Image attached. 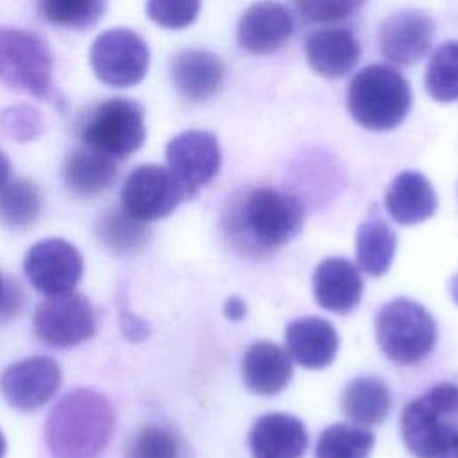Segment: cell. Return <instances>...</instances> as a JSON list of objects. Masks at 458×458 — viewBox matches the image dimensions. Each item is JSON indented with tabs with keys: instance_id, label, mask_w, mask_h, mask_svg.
<instances>
[{
	"instance_id": "cell-37",
	"label": "cell",
	"mask_w": 458,
	"mask_h": 458,
	"mask_svg": "<svg viewBox=\"0 0 458 458\" xmlns=\"http://www.w3.org/2000/svg\"><path fill=\"white\" fill-rule=\"evenodd\" d=\"M247 311V304L240 297H229L224 304V315L231 320H240Z\"/></svg>"
},
{
	"instance_id": "cell-27",
	"label": "cell",
	"mask_w": 458,
	"mask_h": 458,
	"mask_svg": "<svg viewBox=\"0 0 458 458\" xmlns=\"http://www.w3.org/2000/svg\"><path fill=\"white\" fill-rule=\"evenodd\" d=\"M41 211V191L30 179H13L0 188V224L9 229H25Z\"/></svg>"
},
{
	"instance_id": "cell-14",
	"label": "cell",
	"mask_w": 458,
	"mask_h": 458,
	"mask_svg": "<svg viewBox=\"0 0 458 458\" xmlns=\"http://www.w3.org/2000/svg\"><path fill=\"white\" fill-rule=\"evenodd\" d=\"M433 20L422 11H399L379 27L381 54L399 66H410L428 54L433 41Z\"/></svg>"
},
{
	"instance_id": "cell-3",
	"label": "cell",
	"mask_w": 458,
	"mask_h": 458,
	"mask_svg": "<svg viewBox=\"0 0 458 458\" xmlns=\"http://www.w3.org/2000/svg\"><path fill=\"white\" fill-rule=\"evenodd\" d=\"M401 435L415 458H458V385H435L408 403Z\"/></svg>"
},
{
	"instance_id": "cell-22",
	"label": "cell",
	"mask_w": 458,
	"mask_h": 458,
	"mask_svg": "<svg viewBox=\"0 0 458 458\" xmlns=\"http://www.w3.org/2000/svg\"><path fill=\"white\" fill-rule=\"evenodd\" d=\"M118 175L113 157L93 148H73L66 154L61 177L70 193L81 199L95 197L109 190Z\"/></svg>"
},
{
	"instance_id": "cell-8",
	"label": "cell",
	"mask_w": 458,
	"mask_h": 458,
	"mask_svg": "<svg viewBox=\"0 0 458 458\" xmlns=\"http://www.w3.org/2000/svg\"><path fill=\"white\" fill-rule=\"evenodd\" d=\"M32 322L38 338L57 349L79 345L97 333L93 304L73 290L39 301Z\"/></svg>"
},
{
	"instance_id": "cell-11",
	"label": "cell",
	"mask_w": 458,
	"mask_h": 458,
	"mask_svg": "<svg viewBox=\"0 0 458 458\" xmlns=\"http://www.w3.org/2000/svg\"><path fill=\"white\" fill-rule=\"evenodd\" d=\"M166 165L182 186L186 199H193L220 170L222 154L216 138L208 131H184L166 143Z\"/></svg>"
},
{
	"instance_id": "cell-19",
	"label": "cell",
	"mask_w": 458,
	"mask_h": 458,
	"mask_svg": "<svg viewBox=\"0 0 458 458\" xmlns=\"http://www.w3.org/2000/svg\"><path fill=\"white\" fill-rule=\"evenodd\" d=\"M317 302L333 313L352 311L363 292V281L354 263L345 258H327L318 263L313 274Z\"/></svg>"
},
{
	"instance_id": "cell-5",
	"label": "cell",
	"mask_w": 458,
	"mask_h": 458,
	"mask_svg": "<svg viewBox=\"0 0 458 458\" xmlns=\"http://www.w3.org/2000/svg\"><path fill=\"white\" fill-rule=\"evenodd\" d=\"M75 132L84 147L123 159L145 141V111L132 98L113 97L88 107L79 116Z\"/></svg>"
},
{
	"instance_id": "cell-21",
	"label": "cell",
	"mask_w": 458,
	"mask_h": 458,
	"mask_svg": "<svg viewBox=\"0 0 458 458\" xmlns=\"http://www.w3.org/2000/svg\"><path fill=\"white\" fill-rule=\"evenodd\" d=\"M437 204L431 182L415 170L397 174L385 193L386 211L394 222L401 225H413L428 220L435 213Z\"/></svg>"
},
{
	"instance_id": "cell-25",
	"label": "cell",
	"mask_w": 458,
	"mask_h": 458,
	"mask_svg": "<svg viewBox=\"0 0 458 458\" xmlns=\"http://www.w3.org/2000/svg\"><path fill=\"white\" fill-rule=\"evenodd\" d=\"M397 238L392 227L372 209L356 233V261L369 276H383L394 259Z\"/></svg>"
},
{
	"instance_id": "cell-35",
	"label": "cell",
	"mask_w": 458,
	"mask_h": 458,
	"mask_svg": "<svg viewBox=\"0 0 458 458\" xmlns=\"http://www.w3.org/2000/svg\"><path fill=\"white\" fill-rule=\"evenodd\" d=\"M21 288L20 284L14 281H9L5 286H4V295H2V302H0V318H5V317H11L13 313H16L21 306Z\"/></svg>"
},
{
	"instance_id": "cell-36",
	"label": "cell",
	"mask_w": 458,
	"mask_h": 458,
	"mask_svg": "<svg viewBox=\"0 0 458 458\" xmlns=\"http://www.w3.org/2000/svg\"><path fill=\"white\" fill-rule=\"evenodd\" d=\"M120 326H122V331L125 333V336L131 340H141L148 335L147 324L131 313H122Z\"/></svg>"
},
{
	"instance_id": "cell-20",
	"label": "cell",
	"mask_w": 458,
	"mask_h": 458,
	"mask_svg": "<svg viewBox=\"0 0 458 458\" xmlns=\"http://www.w3.org/2000/svg\"><path fill=\"white\" fill-rule=\"evenodd\" d=\"M288 354L306 369L327 367L338 351V333L320 317H302L286 327Z\"/></svg>"
},
{
	"instance_id": "cell-16",
	"label": "cell",
	"mask_w": 458,
	"mask_h": 458,
	"mask_svg": "<svg viewBox=\"0 0 458 458\" xmlns=\"http://www.w3.org/2000/svg\"><path fill=\"white\" fill-rule=\"evenodd\" d=\"M308 444L302 420L290 413L261 415L249 431V447L254 458H302Z\"/></svg>"
},
{
	"instance_id": "cell-9",
	"label": "cell",
	"mask_w": 458,
	"mask_h": 458,
	"mask_svg": "<svg viewBox=\"0 0 458 458\" xmlns=\"http://www.w3.org/2000/svg\"><path fill=\"white\" fill-rule=\"evenodd\" d=\"M91 68L111 88L136 86L148 70L150 52L145 39L131 29L102 32L89 50Z\"/></svg>"
},
{
	"instance_id": "cell-7",
	"label": "cell",
	"mask_w": 458,
	"mask_h": 458,
	"mask_svg": "<svg viewBox=\"0 0 458 458\" xmlns=\"http://www.w3.org/2000/svg\"><path fill=\"white\" fill-rule=\"evenodd\" d=\"M52 54L47 41L36 32L0 27V81L13 89L52 100Z\"/></svg>"
},
{
	"instance_id": "cell-28",
	"label": "cell",
	"mask_w": 458,
	"mask_h": 458,
	"mask_svg": "<svg viewBox=\"0 0 458 458\" xmlns=\"http://www.w3.org/2000/svg\"><path fill=\"white\" fill-rule=\"evenodd\" d=\"M374 447V435L360 424H333L326 428L315 447L317 458H369Z\"/></svg>"
},
{
	"instance_id": "cell-30",
	"label": "cell",
	"mask_w": 458,
	"mask_h": 458,
	"mask_svg": "<svg viewBox=\"0 0 458 458\" xmlns=\"http://www.w3.org/2000/svg\"><path fill=\"white\" fill-rule=\"evenodd\" d=\"M424 84L437 102L458 100V41H445L433 52Z\"/></svg>"
},
{
	"instance_id": "cell-41",
	"label": "cell",
	"mask_w": 458,
	"mask_h": 458,
	"mask_svg": "<svg viewBox=\"0 0 458 458\" xmlns=\"http://www.w3.org/2000/svg\"><path fill=\"white\" fill-rule=\"evenodd\" d=\"M4 279H2V276H0V302H2V295H4Z\"/></svg>"
},
{
	"instance_id": "cell-4",
	"label": "cell",
	"mask_w": 458,
	"mask_h": 458,
	"mask_svg": "<svg viewBox=\"0 0 458 458\" xmlns=\"http://www.w3.org/2000/svg\"><path fill=\"white\" fill-rule=\"evenodd\" d=\"M411 88L401 72L388 64H369L349 82L345 102L352 120L369 131H390L411 109Z\"/></svg>"
},
{
	"instance_id": "cell-17",
	"label": "cell",
	"mask_w": 458,
	"mask_h": 458,
	"mask_svg": "<svg viewBox=\"0 0 458 458\" xmlns=\"http://www.w3.org/2000/svg\"><path fill=\"white\" fill-rule=\"evenodd\" d=\"M170 77L177 93L191 102H202L218 93L225 79L222 59L202 48L179 52L170 63Z\"/></svg>"
},
{
	"instance_id": "cell-18",
	"label": "cell",
	"mask_w": 458,
	"mask_h": 458,
	"mask_svg": "<svg viewBox=\"0 0 458 458\" xmlns=\"http://www.w3.org/2000/svg\"><path fill=\"white\" fill-rule=\"evenodd\" d=\"M308 64L322 77L338 79L347 75L360 61L361 48L356 36L344 27L315 30L304 41Z\"/></svg>"
},
{
	"instance_id": "cell-6",
	"label": "cell",
	"mask_w": 458,
	"mask_h": 458,
	"mask_svg": "<svg viewBox=\"0 0 458 458\" xmlns=\"http://www.w3.org/2000/svg\"><path fill=\"white\" fill-rule=\"evenodd\" d=\"M374 329L385 356L399 365L419 363L437 342V326L429 311L404 297L386 302L377 311Z\"/></svg>"
},
{
	"instance_id": "cell-33",
	"label": "cell",
	"mask_w": 458,
	"mask_h": 458,
	"mask_svg": "<svg viewBox=\"0 0 458 458\" xmlns=\"http://www.w3.org/2000/svg\"><path fill=\"white\" fill-rule=\"evenodd\" d=\"M0 125L9 138L18 141L34 140L43 131V120L39 113L25 104L4 109L0 113Z\"/></svg>"
},
{
	"instance_id": "cell-26",
	"label": "cell",
	"mask_w": 458,
	"mask_h": 458,
	"mask_svg": "<svg viewBox=\"0 0 458 458\" xmlns=\"http://www.w3.org/2000/svg\"><path fill=\"white\" fill-rule=\"evenodd\" d=\"M95 234L113 254H129L145 245L150 231L147 222L134 218L123 208H111L97 220Z\"/></svg>"
},
{
	"instance_id": "cell-23",
	"label": "cell",
	"mask_w": 458,
	"mask_h": 458,
	"mask_svg": "<svg viewBox=\"0 0 458 458\" xmlns=\"http://www.w3.org/2000/svg\"><path fill=\"white\" fill-rule=\"evenodd\" d=\"M247 388L259 395L279 394L292 379L293 367L290 354L274 342L252 344L242 363Z\"/></svg>"
},
{
	"instance_id": "cell-39",
	"label": "cell",
	"mask_w": 458,
	"mask_h": 458,
	"mask_svg": "<svg viewBox=\"0 0 458 458\" xmlns=\"http://www.w3.org/2000/svg\"><path fill=\"white\" fill-rule=\"evenodd\" d=\"M449 290H451V297L453 301L458 304V276H454L449 283Z\"/></svg>"
},
{
	"instance_id": "cell-2",
	"label": "cell",
	"mask_w": 458,
	"mask_h": 458,
	"mask_svg": "<svg viewBox=\"0 0 458 458\" xmlns=\"http://www.w3.org/2000/svg\"><path fill=\"white\" fill-rule=\"evenodd\" d=\"M113 429L114 411L107 397L93 388H75L50 410L45 440L54 458H98Z\"/></svg>"
},
{
	"instance_id": "cell-15",
	"label": "cell",
	"mask_w": 458,
	"mask_h": 458,
	"mask_svg": "<svg viewBox=\"0 0 458 458\" xmlns=\"http://www.w3.org/2000/svg\"><path fill=\"white\" fill-rule=\"evenodd\" d=\"M295 30V21L288 7L277 2L252 4L236 27L238 45L256 55L272 54L284 47Z\"/></svg>"
},
{
	"instance_id": "cell-1",
	"label": "cell",
	"mask_w": 458,
	"mask_h": 458,
	"mask_svg": "<svg viewBox=\"0 0 458 458\" xmlns=\"http://www.w3.org/2000/svg\"><path fill=\"white\" fill-rule=\"evenodd\" d=\"M302 218L304 209L293 195L258 186L227 202L222 225L238 252L265 256L286 245L301 231Z\"/></svg>"
},
{
	"instance_id": "cell-12",
	"label": "cell",
	"mask_w": 458,
	"mask_h": 458,
	"mask_svg": "<svg viewBox=\"0 0 458 458\" xmlns=\"http://www.w3.org/2000/svg\"><path fill=\"white\" fill-rule=\"evenodd\" d=\"M82 268L84 263L77 247L61 238L36 242L23 258L27 279L45 295L72 292L81 281Z\"/></svg>"
},
{
	"instance_id": "cell-13",
	"label": "cell",
	"mask_w": 458,
	"mask_h": 458,
	"mask_svg": "<svg viewBox=\"0 0 458 458\" xmlns=\"http://www.w3.org/2000/svg\"><path fill=\"white\" fill-rule=\"evenodd\" d=\"M63 381L61 367L50 356H30L9 365L0 376L4 399L18 411H34L47 404Z\"/></svg>"
},
{
	"instance_id": "cell-40",
	"label": "cell",
	"mask_w": 458,
	"mask_h": 458,
	"mask_svg": "<svg viewBox=\"0 0 458 458\" xmlns=\"http://www.w3.org/2000/svg\"><path fill=\"white\" fill-rule=\"evenodd\" d=\"M5 438H4V435H2V431H0V458H4V454H5Z\"/></svg>"
},
{
	"instance_id": "cell-29",
	"label": "cell",
	"mask_w": 458,
	"mask_h": 458,
	"mask_svg": "<svg viewBox=\"0 0 458 458\" xmlns=\"http://www.w3.org/2000/svg\"><path fill=\"white\" fill-rule=\"evenodd\" d=\"M36 5L47 23L68 30H86L102 18L107 0H36Z\"/></svg>"
},
{
	"instance_id": "cell-24",
	"label": "cell",
	"mask_w": 458,
	"mask_h": 458,
	"mask_svg": "<svg viewBox=\"0 0 458 458\" xmlns=\"http://www.w3.org/2000/svg\"><path fill=\"white\" fill-rule=\"evenodd\" d=\"M347 419L360 426L381 424L390 408L392 395L386 383L376 376H360L347 383L340 401Z\"/></svg>"
},
{
	"instance_id": "cell-10",
	"label": "cell",
	"mask_w": 458,
	"mask_h": 458,
	"mask_svg": "<svg viewBox=\"0 0 458 458\" xmlns=\"http://www.w3.org/2000/svg\"><path fill=\"white\" fill-rule=\"evenodd\" d=\"M122 208L141 222L170 215L186 193L172 172L159 165H140L123 181Z\"/></svg>"
},
{
	"instance_id": "cell-34",
	"label": "cell",
	"mask_w": 458,
	"mask_h": 458,
	"mask_svg": "<svg viewBox=\"0 0 458 458\" xmlns=\"http://www.w3.org/2000/svg\"><path fill=\"white\" fill-rule=\"evenodd\" d=\"M310 21H338L352 16L367 0H293Z\"/></svg>"
},
{
	"instance_id": "cell-32",
	"label": "cell",
	"mask_w": 458,
	"mask_h": 458,
	"mask_svg": "<svg viewBox=\"0 0 458 458\" xmlns=\"http://www.w3.org/2000/svg\"><path fill=\"white\" fill-rule=\"evenodd\" d=\"M200 11V0H147L148 18L163 29H184L191 25Z\"/></svg>"
},
{
	"instance_id": "cell-38",
	"label": "cell",
	"mask_w": 458,
	"mask_h": 458,
	"mask_svg": "<svg viewBox=\"0 0 458 458\" xmlns=\"http://www.w3.org/2000/svg\"><path fill=\"white\" fill-rule=\"evenodd\" d=\"M11 177V161L9 157L0 150V188L9 181Z\"/></svg>"
},
{
	"instance_id": "cell-31",
	"label": "cell",
	"mask_w": 458,
	"mask_h": 458,
	"mask_svg": "<svg viewBox=\"0 0 458 458\" xmlns=\"http://www.w3.org/2000/svg\"><path fill=\"white\" fill-rule=\"evenodd\" d=\"M125 458H181L177 437L165 426H145L127 444Z\"/></svg>"
}]
</instances>
